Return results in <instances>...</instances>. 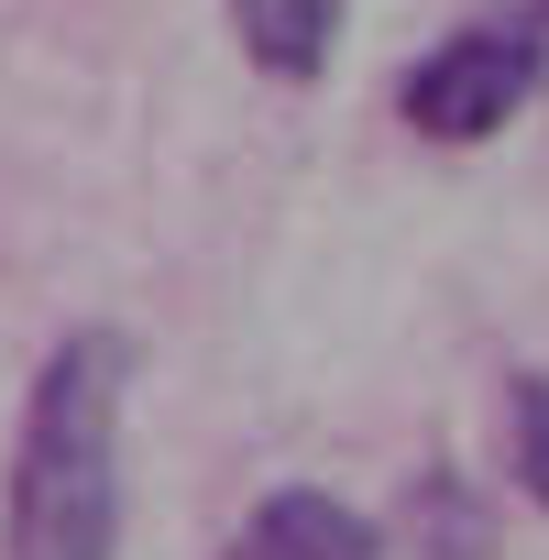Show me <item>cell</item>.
<instances>
[{"label":"cell","instance_id":"cell-1","mask_svg":"<svg viewBox=\"0 0 549 560\" xmlns=\"http://www.w3.org/2000/svg\"><path fill=\"white\" fill-rule=\"evenodd\" d=\"M121 396L132 330H67L34 363L12 483H0V560H121Z\"/></svg>","mask_w":549,"mask_h":560},{"label":"cell","instance_id":"cell-2","mask_svg":"<svg viewBox=\"0 0 549 560\" xmlns=\"http://www.w3.org/2000/svg\"><path fill=\"white\" fill-rule=\"evenodd\" d=\"M527 100H538V67H527L516 23H462L451 45H429L396 78V121L429 132V143H494Z\"/></svg>","mask_w":549,"mask_h":560},{"label":"cell","instance_id":"cell-3","mask_svg":"<svg viewBox=\"0 0 549 560\" xmlns=\"http://www.w3.org/2000/svg\"><path fill=\"white\" fill-rule=\"evenodd\" d=\"M220 560H385V527H374L363 505L319 494V483H274V494L231 527Z\"/></svg>","mask_w":549,"mask_h":560},{"label":"cell","instance_id":"cell-4","mask_svg":"<svg viewBox=\"0 0 549 560\" xmlns=\"http://www.w3.org/2000/svg\"><path fill=\"white\" fill-rule=\"evenodd\" d=\"M341 23H352V0H231V45H242L264 78H287V89H308V78L330 67Z\"/></svg>","mask_w":549,"mask_h":560},{"label":"cell","instance_id":"cell-5","mask_svg":"<svg viewBox=\"0 0 549 560\" xmlns=\"http://www.w3.org/2000/svg\"><path fill=\"white\" fill-rule=\"evenodd\" d=\"M505 472H516V494L549 516V374H538V363L505 374Z\"/></svg>","mask_w":549,"mask_h":560},{"label":"cell","instance_id":"cell-6","mask_svg":"<svg viewBox=\"0 0 549 560\" xmlns=\"http://www.w3.org/2000/svg\"><path fill=\"white\" fill-rule=\"evenodd\" d=\"M516 34H527V67H538V89H549V0H538V12H527Z\"/></svg>","mask_w":549,"mask_h":560}]
</instances>
